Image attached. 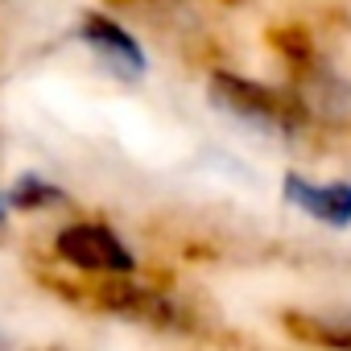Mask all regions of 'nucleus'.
Segmentation results:
<instances>
[{
    "instance_id": "5",
    "label": "nucleus",
    "mask_w": 351,
    "mask_h": 351,
    "mask_svg": "<svg viewBox=\"0 0 351 351\" xmlns=\"http://www.w3.org/2000/svg\"><path fill=\"white\" fill-rule=\"evenodd\" d=\"M58 199H62V191L50 186V182H42V178H21V182L13 186V203H17L21 211H29V207H46V203H58Z\"/></svg>"
},
{
    "instance_id": "1",
    "label": "nucleus",
    "mask_w": 351,
    "mask_h": 351,
    "mask_svg": "<svg viewBox=\"0 0 351 351\" xmlns=\"http://www.w3.org/2000/svg\"><path fill=\"white\" fill-rule=\"evenodd\" d=\"M211 99L228 112H236L240 120L248 124H261V128H273V132H289L298 124V104L265 83H248V79H236V75H215L211 79Z\"/></svg>"
},
{
    "instance_id": "6",
    "label": "nucleus",
    "mask_w": 351,
    "mask_h": 351,
    "mask_svg": "<svg viewBox=\"0 0 351 351\" xmlns=\"http://www.w3.org/2000/svg\"><path fill=\"white\" fill-rule=\"evenodd\" d=\"M0 223H5V199H0Z\"/></svg>"
},
{
    "instance_id": "4",
    "label": "nucleus",
    "mask_w": 351,
    "mask_h": 351,
    "mask_svg": "<svg viewBox=\"0 0 351 351\" xmlns=\"http://www.w3.org/2000/svg\"><path fill=\"white\" fill-rule=\"evenodd\" d=\"M285 195L310 211L314 219H326V223H351V186L335 182V186H314L306 178H298V173H289L285 178Z\"/></svg>"
},
{
    "instance_id": "3",
    "label": "nucleus",
    "mask_w": 351,
    "mask_h": 351,
    "mask_svg": "<svg viewBox=\"0 0 351 351\" xmlns=\"http://www.w3.org/2000/svg\"><path fill=\"white\" fill-rule=\"evenodd\" d=\"M79 38L95 50V58H99L112 75H120V79L145 75V54H141V46H136L116 21L91 13V17H83V25H79Z\"/></svg>"
},
{
    "instance_id": "2",
    "label": "nucleus",
    "mask_w": 351,
    "mask_h": 351,
    "mask_svg": "<svg viewBox=\"0 0 351 351\" xmlns=\"http://www.w3.org/2000/svg\"><path fill=\"white\" fill-rule=\"evenodd\" d=\"M58 256L87 273H132V252L99 223H75L58 236Z\"/></svg>"
}]
</instances>
